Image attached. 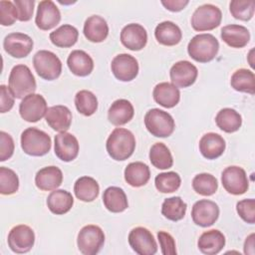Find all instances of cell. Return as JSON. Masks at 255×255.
I'll return each instance as SVG.
<instances>
[{
	"instance_id": "cell-1",
	"label": "cell",
	"mask_w": 255,
	"mask_h": 255,
	"mask_svg": "<svg viewBox=\"0 0 255 255\" xmlns=\"http://www.w3.org/2000/svg\"><path fill=\"white\" fill-rule=\"evenodd\" d=\"M106 148L109 155L118 161L126 160L134 151L135 137L132 132L127 128H117L109 135Z\"/></svg>"
},
{
	"instance_id": "cell-2",
	"label": "cell",
	"mask_w": 255,
	"mask_h": 255,
	"mask_svg": "<svg viewBox=\"0 0 255 255\" xmlns=\"http://www.w3.org/2000/svg\"><path fill=\"white\" fill-rule=\"evenodd\" d=\"M219 50L218 40L211 34L195 35L187 45V53L191 59L198 63L212 61Z\"/></svg>"
},
{
	"instance_id": "cell-3",
	"label": "cell",
	"mask_w": 255,
	"mask_h": 255,
	"mask_svg": "<svg viewBox=\"0 0 255 255\" xmlns=\"http://www.w3.org/2000/svg\"><path fill=\"white\" fill-rule=\"evenodd\" d=\"M9 90L16 99H24L36 91V80L26 65H16L9 75Z\"/></svg>"
},
{
	"instance_id": "cell-4",
	"label": "cell",
	"mask_w": 255,
	"mask_h": 255,
	"mask_svg": "<svg viewBox=\"0 0 255 255\" xmlns=\"http://www.w3.org/2000/svg\"><path fill=\"white\" fill-rule=\"evenodd\" d=\"M51 146L50 135L41 129L28 128L21 133V147L28 155L43 156L50 151Z\"/></svg>"
},
{
	"instance_id": "cell-5",
	"label": "cell",
	"mask_w": 255,
	"mask_h": 255,
	"mask_svg": "<svg viewBox=\"0 0 255 255\" xmlns=\"http://www.w3.org/2000/svg\"><path fill=\"white\" fill-rule=\"evenodd\" d=\"M33 66L38 76L47 81L58 79L62 73L61 60L56 54L47 50H40L34 55Z\"/></svg>"
},
{
	"instance_id": "cell-6",
	"label": "cell",
	"mask_w": 255,
	"mask_h": 255,
	"mask_svg": "<svg viewBox=\"0 0 255 255\" xmlns=\"http://www.w3.org/2000/svg\"><path fill=\"white\" fill-rule=\"evenodd\" d=\"M146 129L156 137H167L172 134L175 123L172 117L159 109H151L144 116Z\"/></svg>"
},
{
	"instance_id": "cell-7",
	"label": "cell",
	"mask_w": 255,
	"mask_h": 255,
	"mask_svg": "<svg viewBox=\"0 0 255 255\" xmlns=\"http://www.w3.org/2000/svg\"><path fill=\"white\" fill-rule=\"evenodd\" d=\"M105 243V234L101 227L89 224L84 226L78 233L77 245L84 255H96Z\"/></svg>"
},
{
	"instance_id": "cell-8",
	"label": "cell",
	"mask_w": 255,
	"mask_h": 255,
	"mask_svg": "<svg viewBox=\"0 0 255 255\" xmlns=\"http://www.w3.org/2000/svg\"><path fill=\"white\" fill-rule=\"evenodd\" d=\"M222 20L221 10L212 4H203L196 8L191 16V26L195 31H210L217 28Z\"/></svg>"
},
{
	"instance_id": "cell-9",
	"label": "cell",
	"mask_w": 255,
	"mask_h": 255,
	"mask_svg": "<svg viewBox=\"0 0 255 255\" xmlns=\"http://www.w3.org/2000/svg\"><path fill=\"white\" fill-rule=\"evenodd\" d=\"M224 189L233 195L244 194L249 187V180L245 170L237 165L226 167L221 174Z\"/></svg>"
},
{
	"instance_id": "cell-10",
	"label": "cell",
	"mask_w": 255,
	"mask_h": 255,
	"mask_svg": "<svg viewBox=\"0 0 255 255\" xmlns=\"http://www.w3.org/2000/svg\"><path fill=\"white\" fill-rule=\"evenodd\" d=\"M48 111L45 98L39 94H30L22 99L19 106L21 118L28 123H36L46 116Z\"/></svg>"
},
{
	"instance_id": "cell-11",
	"label": "cell",
	"mask_w": 255,
	"mask_h": 255,
	"mask_svg": "<svg viewBox=\"0 0 255 255\" xmlns=\"http://www.w3.org/2000/svg\"><path fill=\"white\" fill-rule=\"evenodd\" d=\"M7 241L13 252L18 254L27 253L34 246L35 233L28 225H16L9 231Z\"/></svg>"
},
{
	"instance_id": "cell-12",
	"label": "cell",
	"mask_w": 255,
	"mask_h": 255,
	"mask_svg": "<svg viewBox=\"0 0 255 255\" xmlns=\"http://www.w3.org/2000/svg\"><path fill=\"white\" fill-rule=\"evenodd\" d=\"M128 243L138 255H153L157 252V244L152 233L144 227H135L128 234Z\"/></svg>"
},
{
	"instance_id": "cell-13",
	"label": "cell",
	"mask_w": 255,
	"mask_h": 255,
	"mask_svg": "<svg viewBox=\"0 0 255 255\" xmlns=\"http://www.w3.org/2000/svg\"><path fill=\"white\" fill-rule=\"evenodd\" d=\"M111 69L119 81L130 82L138 74V63L129 54H119L112 60Z\"/></svg>"
},
{
	"instance_id": "cell-14",
	"label": "cell",
	"mask_w": 255,
	"mask_h": 255,
	"mask_svg": "<svg viewBox=\"0 0 255 255\" xmlns=\"http://www.w3.org/2000/svg\"><path fill=\"white\" fill-rule=\"evenodd\" d=\"M193 222L201 227L213 225L219 217V207L211 200L201 199L196 201L191 209Z\"/></svg>"
},
{
	"instance_id": "cell-15",
	"label": "cell",
	"mask_w": 255,
	"mask_h": 255,
	"mask_svg": "<svg viewBox=\"0 0 255 255\" xmlns=\"http://www.w3.org/2000/svg\"><path fill=\"white\" fill-rule=\"evenodd\" d=\"M33 40L24 33H10L3 41L5 52L13 58H25L33 50Z\"/></svg>"
},
{
	"instance_id": "cell-16",
	"label": "cell",
	"mask_w": 255,
	"mask_h": 255,
	"mask_svg": "<svg viewBox=\"0 0 255 255\" xmlns=\"http://www.w3.org/2000/svg\"><path fill=\"white\" fill-rule=\"evenodd\" d=\"M54 149L59 159L69 162L74 160L79 154V141L74 134L62 131L55 135Z\"/></svg>"
},
{
	"instance_id": "cell-17",
	"label": "cell",
	"mask_w": 255,
	"mask_h": 255,
	"mask_svg": "<svg viewBox=\"0 0 255 255\" xmlns=\"http://www.w3.org/2000/svg\"><path fill=\"white\" fill-rule=\"evenodd\" d=\"M198 75L197 68L189 61L176 62L169 71L171 84L177 88H187L194 84Z\"/></svg>"
},
{
	"instance_id": "cell-18",
	"label": "cell",
	"mask_w": 255,
	"mask_h": 255,
	"mask_svg": "<svg viewBox=\"0 0 255 255\" xmlns=\"http://www.w3.org/2000/svg\"><path fill=\"white\" fill-rule=\"evenodd\" d=\"M61 21V13L56 4L51 0L41 1L37 8L35 23L41 30L48 31L56 27Z\"/></svg>"
},
{
	"instance_id": "cell-19",
	"label": "cell",
	"mask_w": 255,
	"mask_h": 255,
	"mask_svg": "<svg viewBox=\"0 0 255 255\" xmlns=\"http://www.w3.org/2000/svg\"><path fill=\"white\" fill-rule=\"evenodd\" d=\"M121 42L128 50L140 51L147 43L146 30L137 23L128 24L122 29Z\"/></svg>"
},
{
	"instance_id": "cell-20",
	"label": "cell",
	"mask_w": 255,
	"mask_h": 255,
	"mask_svg": "<svg viewBox=\"0 0 255 255\" xmlns=\"http://www.w3.org/2000/svg\"><path fill=\"white\" fill-rule=\"evenodd\" d=\"M45 120L54 130L67 131L72 124V113L66 106H53L48 109Z\"/></svg>"
},
{
	"instance_id": "cell-21",
	"label": "cell",
	"mask_w": 255,
	"mask_h": 255,
	"mask_svg": "<svg viewBox=\"0 0 255 255\" xmlns=\"http://www.w3.org/2000/svg\"><path fill=\"white\" fill-rule=\"evenodd\" d=\"M224 138L215 132H207L199 140V151L207 159H215L225 150Z\"/></svg>"
},
{
	"instance_id": "cell-22",
	"label": "cell",
	"mask_w": 255,
	"mask_h": 255,
	"mask_svg": "<svg viewBox=\"0 0 255 255\" xmlns=\"http://www.w3.org/2000/svg\"><path fill=\"white\" fill-rule=\"evenodd\" d=\"M63 182L62 170L54 165L41 168L35 176L36 186L44 191L57 189Z\"/></svg>"
},
{
	"instance_id": "cell-23",
	"label": "cell",
	"mask_w": 255,
	"mask_h": 255,
	"mask_svg": "<svg viewBox=\"0 0 255 255\" xmlns=\"http://www.w3.org/2000/svg\"><path fill=\"white\" fill-rule=\"evenodd\" d=\"M220 37L228 46L240 49L248 44L250 40V33L249 30L242 25L231 24L224 26L221 29Z\"/></svg>"
},
{
	"instance_id": "cell-24",
	"label": "cell",
	"mask_w": 255,
	"mask_h": 255,
	"mask_svg": "<svg viewBox=\"0 0 255 255\" xmlns=\"http://www.w3.org/2000/svg\"><path fill=\"white\" fill-rule=\"evenodd\" d=\"M198 249L206 255L218 254L225 246V236L217 229H211L203 232L198 241Z\"/></svg>"
},
{
	"instance_id": "cell-25",
	"label": "cell",
	"mask_w": 255,
	"mask_h": 255,
	"mask_svg": "<svg viewBox=\"0 0 255 255\" xmlns=\"http://www.w3.org/2000/svg\"><path fill=\"white\" fill-rule=\"evenodd\" d=\"M67 65L70 71L78 77H87L94 69L92 57L83 50L72 51L67 59Z\"/></svg>"
},
{
	"instance_id": "cell-26",
	"label": "cell",
	"mask_w": 255,
	"mask_h": 255,
	"mask_svg": "<svg viewBox=\"0 0 255 255\" xmlns=\"http://www.w3.org/2000/svg\"><path fill=\"white\" fill-rule=\"evenodd\" d=\"M152 96L153 100L158 105L166 109L175 107L180 100V92L178 88L167 82L157 84L153 89Z\"/></svg>"
},
{
	"instance_id": "cell-27",
	"label": "cell",
	"mask_w": 255,
	"mask_h": 255,
	"mask_svg": "<svg viewBox=\"0 0 255 255\" xmlns=\"http://www.w3.org/2000/svg\"><path fill=\"white\" fill-rule=\"evenodd\" d=\"M134 115V110L131 103L126 99H119L115 101L109 111L108 120L114 126H123L128 124Z\"/></svg>"
},
{
	"instance_id": "cell-28",
	"label": "cell",
	"mask_w": 255,
	"mask_h": 255,
	"mask_svg": "<svg viewBox=\"0 0 255 255\" xmlns=\"http://www.w3.org/2000/svg\"><path fill=\"white\" fill-rule=\"evenodd\" d=\"M84 35L90 42H103L109 35V26L107 21L99 15L90 16L84 24Z\"/></svg>"
},
{
	"instance_id": "cell-29",
	"label": "cell",
	"mask_w": 255,
	"mask_h": 255,
	"mask_svg": "<svg viewBox=\"0 0 255 255\" xmlns=\"http://www.w3.org/2000/svg\"><path fill=\"white\" fill-rule=\"evenodd\" d=\"M156 41L163 46H175L182 38L180 28L171 21H163L159 23L154 30Z\"/></svg>"
},
{
	"instance_id": "cell-30",
	"label": "cell",
	"mask_w": 255,
	"mask_h": 255,
	"mask_svg": "<svg viewBox=\"0 0 255 255\" xmlns=\"http://www.w3.org/2000/svg\"><path fill=\"white\" fill-rule=\"evenodd\" d=\"M73 204L74 198L72 194L64 189H55L47 197V206L49 210L56 215L69 212Z\"/></svg>"
},
{
	"instance_id": "cell-31",
	"label": "cell",
	"mask_w": 255,
	"mask_h": 255,
	"mask_svg": "<svg viewBox=\"0 0 255 255\" xmlns=\"http://www.w3.org/2000/svg\"><path fill=\"white\" fill-rule=\"evenodd\" d=\"M150 178L149 167L141 162H130L125 169V180L133 187H140L145 185Z\"/></svg>"
},
{
	"instance_id": "cell-32",
	"label": "cell",
	"mask_w": 255,
	"mask_h": 255,
	"mask_svg": "<svg viewBox=\"0 0 255 255\" xmlns=\"http://www.w3.org/2000/svg\"><path fill=\"white\" fill-rule=\"evenodd\" d=\"M103 202L105 207L113 213L123 212L128 206L125 191L118 186H110L104 191Z\"/></svg>"
},
{
	"instance_id": "cell-33",
	"label": "cell",
	"mask_w": 255,
	"mask_h": 255,
	"mask_svg": "<svg viewBox=\"0 0 255 255\" xmlns=\"http://www.w3.org/2000/svg\"><path fill=\"white\" fill-rule=\"evenodd\" d=\"M100 192V186L97 180L91 176H82L74 184V193L76 197L84 202L94 201Z\"/></svg>"
},
{
	"instance_id": "cell-34",
	"label": "cell",
	"mask_w": 255,
	"mask_h": 255,
	"mask_svg": "<svg viewBox=\"0 0 255 255\" xmlns=\"http://www.w3.org/2000/svg\"><path fill=\"white\" fill-rule=\"evenodd\" d=\"M215 123L217 127L228 133L237 131L242 125V118L238 112L231 108H224L220 110L216 117Z\"/></svg>"
},
{
	"instance_id": "cell-35",
	"label": "cell",
	"mask_w": 255,
	"mask_h": 255,
	"mask_svg": "<svg viewBox=\"0 0 255 255\" xmlns=\"http://www.w3.org/2000/svg\"><path fill=\"white\" fill-rule=\"evenodd\" d=\"M79 37V32L76 27L64 24L50 33L51 42L59 48H70L74 46Z\"/></svg>"
},
{
	"instance_id": "cell-36",
	"label": "cell",
	"mask_w": 255,
	"mask_h": 255,
	"mask_svg": "<svg viewBox=\"0 0 255 255\" xmlns=\"http://www.w3.org/2000/svg\"><path fill=\"white\" fill-rule=\"evenodd\" d=\"M230 85L237 92L254 95L255 94V75L251 70L238 69L231 76Z\"/></svg>"
},
{
	"instance_id": "cell-37",
	"label": "cell",
	"mask_w": 255,
	"mask_h": 255,
	"mask_svg": "<svg viewBox=\"0 0 255 255\" xmlns=\"http://www.w3.org/2000/svg\"><path fill=\"white\" fill-rule=\"evenodd\" d=\"M149 160L158 169H168L173 164L171 152L163 142H156L150 147Z\"/></svg>"
},
{
	"instance_id": "cell-38",
	"label": "cell",
	"mask_w": 255,
	"mask_h": 255,
	"mask_svg": "<svg viewBox=\"0 0 255 255\" xmlns=\"http://www.w3.org/2000/svg\"><path fill=\"white\" fill-rule=\"evenodd\" d=\"M187 205L179 196H172L164 199L161 205L162 215L171 221L181 220L186 213Z\"/></svg>"
},
{
	"instance_id": "cell-39",
	"label": "cell",
	"mask_w": 255,
	"mask_h": 255,
	"mask_svg": "<svg viewBox=\"0 0 255 255\" xmlns=\"http://www.w3.org/2000/svg\"><path fill=\"white\" fill-rule=\"evenodd\" d=\"M75 106L77 111L83 116L90 117L98 109L97 97L88 90L79 91L75 96Z\"/></svg>"
},
{
	"instance_id": "cell-40",
	"label": "cell",
	"mask_w": 255,
	"mask_h": 255,
	"mask_svg": "<svg viewBox=\"0 0 255 255\" xmlns=\"http://www.w3.org/2000/svg\"><path fill=\"white\" fill-rule=\"evenodd\" d=\"M192 187L196 193L203 196H210L216 192L218 181L210 173H199L193 177Z\"/></svg>"
},
{
	"instance_id": "cell-41",
	"label": "cell",
	"mask_w": 255,
	"mask_h": 255,
	"mask_svg": "<svg viewBox=\"0 0 255 255\" xmlns=\"http://www.w3.org/2000/svg\"><path fill=\"white\" fill-rule=\"evenodd\" d=\"M181 183L180 176L174 171L162 172L155 176L154 184L161 193H171L176 191Z\"/></svg>"
},
{
	"instance_id": "cell-42",
	"label": "cell",
	"mask_w": 255,
	"mask_h": 255,
	"mask_svg": "<svg viewBox=\"0 0 255 255\" xmlns=\"http://www.w3.org/2000/svg\"><path fill=\"white\" fill-rule=\"evenodd\" d=\"M231 15L241 21H249L255 12V2L253 0H233L229 4Z\"/></svg>"
},
{
	"instance_id": "cell-43",
	"label": "cell",
	"mask_w": 255,
	"mask_h": 255,
	"mask_svg": "<svg viewBox=\"0 0 255 255\" xmlns=\"http://www.w3.org/2000/svg\"><path fill=\"white\" fill-rule=\"evenodd\" d=\"M19 188V178L16 172L8 167H0V193L10 195Z\"/></svg>"
},
{
	"instance_id": "cell-44",
	"label": "cell",
	"mask_w": 255,
	"mask_h": 255,
	"mask_svg": "<svg viewBox=\"0 0 255 255\" xmlns=\"http://www.w3.org/2000/svg\"><path fill=\"white\" fill-rule=\"evenodd\" d=\"M18 20V12L14 2L0 1V23L2 26H10Z\"/></svg>"
},
{
	"instance_id": "cell-45",
	"label": "cell",
	"mask_w": 255,
	"mask_h": 255,
	"mask_svg": "<svg viewBox=\"0 0 255 255\" xmlns=\"http://www.w3.org/2000/svg\"><path fill=\"white\" fill-rule=\"evenodd\" d=\"M236 210L238 215L249 224L255 222V200L253 198L243 199L237 202Z\"/></svg>"
},
{
	"instance_id": "cell-46",
	"label": "cell",
	"mask_w": 255,
	"mask_h": 255,
	"mask_svg": "<svg viewBox=\"0 0 255 255\" xmlns=\"http://www.w3.org/2000/svg\"><path fill=\"white\" fill-rule=\"evenodd\" d=\"M14 140L12 136L5 132L0 131V161H5L9 159L14 152Z\"/></svg>"
},
{
	"instance_id": "cell-47",
	"label": "cell",
	"mask_w": 255,
	"mask_h": 255,
	"mask_svg": "<svg viewBox=\"0 0 255 255\" xmlns=\"http://www.w3.org/2000/svg\"><path fill=\"white\" fill-rule=\"evenodd\" d=\"M14 4L18 12V20L27 22L31 20L34 12V0H14Z\"/></svg>"
},
{
	"instance_id": "cell-48",
	"label": "cell",
	"mask_w": 255,
	"mask_h": 255,
	"mask_svg": "<svg viewBox=\"0 0 255 255\" xmlns=\"http://www.w3.org/2000/svg\"><path fill=\"white\" fill-rule=\"evenodd\" d=\"M158 242L161 248V253L163 255H175L176 248H175V241L173 237L165 231H158L157 232Z\"/></svg>"
},
{
	"instance_id": "cell-49",
	"label": "cell",
	"mask_w": 255,
	"mask_h": 255,
	"mask_svg": "<svg viewBox=\"0 0 255 255\" xmlns=\"http://www.w3.org/2000/svg\"><path fill=\"white\" fill-rule=\"evenodd\" d=\"M14 106V96L5 85L0 86V112H9Z\"/></svg>"
},
{
	"instance_id": "cell-50",
	"label": "cell",
	"mask_w": 255,
	"mask_h": 255,
	"mask_svg": "<svg viewBox=\"0 0 255 255\" xmlns=\"http://www.w3.org/2000/svg\"><path fill=\"white\" fill-rule=\"evenodd\" d=\"M189 3L188 0H167L161 1V4L165 7V9L171 12H179L185 8V6Z\"/></svg>"
},
{
	"instance_id": "cell-51",
	"label": "cell",
	"mask_w": 255,
	"mask_h": 255,
	"mask_svg": "<svg viewBox=\"0 0 255 255\" xmlns=\"http://www.w3.org/2000/svg\"><path fill=\"white\" fill-rule=\"evenodd\" d=\"M244 253L246 255H254L255 248H254V233H251L244 242Z\"/></svg>"
}]
</instances>
